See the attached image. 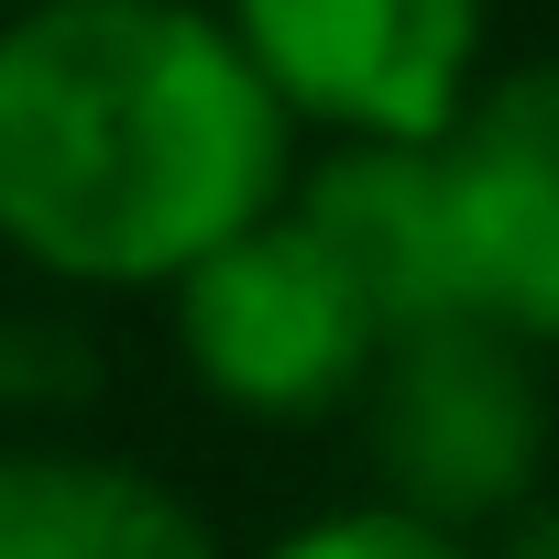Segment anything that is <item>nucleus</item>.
<instances>
[{
	"instance_id": "nucleus-5",
	"label": "nucleus",
	"mask_w": 559,
	"mask_h": 559,
	"mask_svg": "<svg viewBox=\"0 0 559 559\" xmlns=\"http://www.w3.org/2000/svg\"><path fill=\"white\" fill-rule=\"evenodd\" d=\"M439 198L472 319L559 341V56L472 88V110L439 132Z\"/></svg>"
},
{
	"instance_id": "nucleus-7",
	"label": "nucleus",
	"mask_w": 559,
	"mask_h": 559,
	"mask_svg": "<svg viewBox=\"0 0 559 559\" xmlns=\"http://www.w3.org/2000/svg\"><path fill=\"white\" fill-rule=\"evenodd\" d=\"M0 559H219L198 504L99 450H0Z\"/></svg>"
},
{
	"instance_id": "nucleus-6",
	"label": "nucleus",
	"mask_w": 559,
	"mask_h": 559,
	"mask_svg": "<svg viewBox=\"0 0 559 559\" xmlns=\"http://www.w3.org/2000/svg\"><path fill=\"white\" fill-rule=\"evenodd\" d=\"M297 219L352 274V297L373 308L384 341L439 330V319H472L461 252H450V198H439V143H341L308 176Z\"/></svg>"
},
{
	"instance_id": "nucleus-9",
	"label": "nucleus",
	"mask_w": 559,
	"mask_h": 559,
	"mask_svg": "<svg viewBox=\"0 0 559 559\" xmlns=\"http://www.w3.org/2000/svg\"><path fill=\"white\" fill-rule=\"evenodd\" d=\"M0 384H78V352H34V330L0 319Z\"/></svg>"
},
{
	"instance_id": "nucleus-4",
	"label": "nucleus",
	"mask_w": 559,
	"mask_h": 559,
	"mask_svg": "<svg viewBox=\"0 0 559 559\" xmlns=\"http://www.w3.org/2000/svg\"><path fill=\"white\" fill-rule=\"evenodd\" d=\"M230 34L341 143H439L472 110L483 0H230Z\"/></svg>"
},
{
	"instance_id": "nucleus-2",
	"label": "nucleus",
	"mask_w": 559,
	"mask_h": 559,
	"mask_svg": "<svg viewBox=\"0 0 559 559\" xmlns=\"http://www.w3.org/2000/svg\"><path fill=\"white\" fill-rule=\"evenodd\" d=\"M362 417H373L384 504H406L417 526H450V537L526 504L537 450H548V395L526 373V341L493 319H439V330L384 341Z\"/></svg>"
},
{
	"instance_id": "nucleus-1",
	"label": "nucleus",
	"mask_w": 559,
	"mask_h": 559,
	"mask_svg": "<svg viewBox=\"0 0 559 559\" xmlns=\"http://www.w3.org/2000/svg\"><path fill=\"white\" fill-rule=\"evenodd\" d=\"M286 99L187 0H34L0 23V241L78 286H187L274 219Z\"/></svg>"
},
{
	"instance_id": "nucleus-3",
	"label": "nucleus",
	"mask_w": 559,
	"mask_h": 559,
	"mask_svg": "<svg viewBox=\"0 0 559 559\" xmlns=\"http://www.w3.org/2000/svg\"><path fill=\"white\" fill-rule=\"evenodd\" d=\"M176 341L198 384L241 417H330L373 384L384 330L352 297V274L308 241V219H252L230 252H209L176 286Z\"/></svg>"
},
{
	"instance_id": "nucleus-8",
	"label": "nucleus",
	"mask_w": 559,
	"mask_h": 559,
	"mask_svg": "<svg viewBox=\"0 0 559 559\" xmlns=\"http://www.w3.org/2000/svg\"><path fill=\"white\" fill-rule=\"evenodd\" d=\"M263 559H472L450 526H417L406 504H352V515H319L297 537H274Z\"/></svg>"
},
{
	"instance_id": "nucleus-10",
	"label": "nucleus",
	"mask_w": 559,
	"mask_h": 559,
	"mask_svg": "<svg viewBox=\"0 0 559 559\" xmlns=\"http://www.w3.org/2000/svg\"><path fill=\"white\" fill-rule=\"evenodd\" d=\"M504 559H559V493L515 515V537H504Z\"/></svg>"
}]
</instances>
